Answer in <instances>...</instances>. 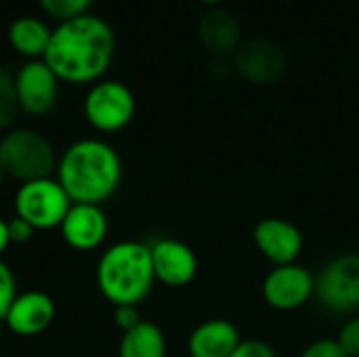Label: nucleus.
Listing matches in <instances>:
<instances>
[{
    "label": "nucleus",
    "instance_id": "f257e3e1",
    "mask_svg": "<svg viewBox=\"0 0 359 357\" xmlns=\"http://www.w3.org/2000/svg\"><path fill=\"white\" fill-rule=\"evenodd\" d=\"M116 53L111 25L93 13L57 21L42 61L67 84H95L103 80Z\"/></svg>",
    "mask_w": 359,
    "mask_h": 357
},
{
    "label": "nucleus",
    "instance_id": "f03ea898",
    "mask_svg": "<svg viewBox=\"0 0 359 357\" xmlns=\"http://www.w3.org/2000/svg\"><path fill=\"white\" fill-rule=\"evenodd\" d=\"M55 179L72 204L101 206L122 183V160L103 139H78L59 156Z\"/></svg>",
    "mask_w": 359,
    "mask_h": 357
},
{
    "label": "nucleus",
    "instance_id": "7ed1b4c3",
    "mask_svg": "<svg viewBox=\"0 0 359 357\" xmlns=\"http://www.w3.org/2000/svg\"><path fill=\"white\" fill-rule=\"evenodd\" d=\"M97 288L107 303L139 305L143 303L156 282L149 244L137 240H122L105 248L95 267Z\"/></svg>",
    "mask_w": 359,
    "mask_h": 357
},
{
    "label": "nucleus",
    "instance_id": "20e7f679",
    "mask_svg": "<svg viewBox=\"0 0 359 357\" xmlns=\"http://www.w3.org/2000/svg\"><path fill=\"white\" fill-rule=\"evenodd\" d=\"M57 151L48 137L29 126H13L0 137V168L6 179L21 183L53 177Z\"/></svg>",
    "mask_w": 359,
    "mask_h": 357
},
{
    "label": "nucleus",
    "instance_id": "39448f33",
    "mask_svg": "<svg viewBox=\"0 0 359 357\" xmlns=\"http://www.w3.org/2000/svg\"><path fill=\"white\" fill-rule=\"evenodd\" d=\"M15 215L27 221L36 231L59 229L72 200L55 177L21 183L13 198Z\"/></svg>",
    "mask_w": 359,
    "mask_h": 357
},
{
    "label": "nucleus",
    "instance_id": "423d86ee",
    "mask_svg": "<svg viewBox=\"0 0 359 357\" xmlns=\"http://www.w3.org/2000/svg\"><path fill=\"white\" fill-rule=\"evenodd\" d=\"M137 101L133 90L120 80H99L84 95L82 112L97 133H120L135 118Z\"/></svg>",
    "mask_w": 359,
    "mask_h": 357
},
{
    "label": "nucleus",
    "instance_id": "0eeeda50",
    "mask_svg": "<svg viewBox=\"0 0 359 357\" xmlns=\"http://www.w3.org/2000/svg\"><path fill=\"white\" fill-rule=\"evenodd\" d=\"M316 299L330 314H358L359 255H339L322 267L316 276Z\"/></svg>",
    "mask_w": 359,
    "mask_h": 357
},
{
    "label": "nucleus",
    "instance_id": "6e6552de",
    "mask_svg": "<svg viewBox=\"0 0 359 357\" xmlns=\"http://www.w3.org/2000/svg\"><path fill=\"white\" fill-rule=\"evenodd\" d=\"M59 78L42 59H27L15 72L19 109L27 116L48 114L59 97Z\"/></svg>",
    "mask_w": 359,
    "mask_h": 357
},
{
    "label": "nucleus",
    "instance_id": "1a4fd4ad",
    "mask_svg": "<svg viewBox=\"0 0 359 357\" xmlns=\"http://www.w3.org/2000/svg\"><path fill=\"white\" fill-rule=\"evenodd\" d=\"M263 299L276 311H294L316 297V276L299 265L273 267L263 280Z\"/></svg>",
    "mask_w": 359,
    "mask_h": 357
},
{
    "label": "nucleus",
    "instance_id": "9d476101",
    "mask_svg": "<svg viewBox=\"0 0 359 357\" xmlns=\"http://www.w3.org/2000/svg\"><path fill=\"white\" fill-rule=\"evenodd\" d=\"M252 240L261 255L273 265H292L303 252V234L301 229L286 219L267 217L255 225Z\"/></svg>",
    "mask_w": 359,
    "mask_h": 357
},
{
    "label": "nucleus",
    "instance_id": "9b49d317",
    "mask_svg": "<svg viewBox=\"0 0 359 357\" xmlns=\"http://www.w3.org/2000/svg\"><path fill=\"white\" fill-rule=\"evenodd\" d=\"M156 282L168 288H183L198 276V257L181 240L160 238L149 244Z\"/></svg>",
    "mask_w": 359,
    "mask_h": 357
},
{
    "label": "nucleus",
    "instance_id": "f8f14e48",
    "mask_svg": "<svg viewBox=\"0 0 359 357\" xmlns=\"http://www.w3.org/2000/svg\"><path fill=\"white\" fill-rule=\"evenodd\" d=\"M57 316V307L50 295L42 290L19 292L4 314V326L17 337H38L46 332Z\"/></svg>",
    "mask_w": 359,
    "mask_h": 357
},
{
    "label": "nucleus",
    "instance_id": "ddd939ff",
    "mask_svg": "<svg viewBox=\"0 0 359 357\" xmlns=\"http://www.w3.org/2000/svg\"><path fill=\"white\" fill-rule=\"evenodd\" d=\"M59 231L72 250L90 252L105 242L109 221L105 210L97 204H72Z\"/></svg>",
    "mask_w": 359,
    "mask_h": 357
},
{
    "label": "nucleus",
    "instance_id": "4468645a",
    "mask_svg": "<svg viewBox=\"0 0 359 357\" xmlns=\"http://www.w3.org/2000/svg\"><path fill=\"white\" fill-rule=\"evenodd\" d=\"M236 67L250 82H271L284 69V53L276 42L255 38L238 46Z\"/></svg>",
    "mask_w": 359,
    "mask_h": 357
},
{
    "label": "nucleus",
    "instance_id": "2eb2a0df",
    "mask_svg": "<svg viewBox=\"0 0 359 357\" xmlns=\"http://www.w3.org/2000/svg\"><path fill=\"white\" fill-rule=\"evenodd\" d=\"M242 341L244 339L233 322L215 318L198 324L191 330L187 339V351L189 357H229Z\"/></svg>",
    "mask_w": 359,
    "mask_h": 357
},
{
    "label": "nucleus",
    "instance_id": "dca6fc26",
    "mask_svg": "<svg viewBox=\"0 0 359 357\" xmlns=\"http://www.w3.org/2000/svg\"><path fill=\"white\" fill-rule=\"evenodd\" d=\"M53 27L34 15L15 17L6 27L8 46L25 59H42L50 42Z\"/></svg>",
    "mask_w": 359,
    "mask_h": 357
},
{
    "label": "nucleus",
    "instance_id": "f3484780",
    "mask_svg": "<svg viewBox=\"0 0 359 357\" xmlns=\"http://www.w3.org/2000/svg\"><path fill=\"white\" fill-rule=\"evenodd\" d=\"M200 38L217 55L238 50L240 46V23L225 8H210L200 19Z\"/></svg>",
    "mask_w": 359,
    "mask_h": 357
},
{
    "label": "nucleus",
    "instance_id": "a211bd4d",
    "mask_svg": "<svg viewBox=\"0 0 359 357\" xmlns=\"http://www.w3.org/2000/svg\"><path fill=\"white\" fill-rule=\"evenodd\" d=\"M118 357H166V337L154 322H139L124 332L118 345Z\"/></svg>",
    "mask_w": 359,
    "mask_h": 357
},
{
    "label": "nucleus",
    "instance_id": "6ab92c4d",
    "mask_svg": "<svg viewBox=\"0 0 359 357\" xmlns=\"http://www.w3.org/2000/svg\"><path fill=\"white\" fill-rule=\"evenodd\" d=\"M19 114L21 109L15 90V72L0 65V133L13 128Z\"/></svg>",
    "mask_w": 359,
    "mask_h": 357
},
{
    "label": "nucleus",
    "instance_id": "aec40b11",
    "mask_svg": "<svg viewBox=\"0 0 359 357\" xmlns=\"http://www.w3.org/2000/svg\"><path fill=\"white\" fill-rule=\"evenodd\" d=\"M38 4L48 17L57 21H65V19L88 13V6L93 4V0H38Z\"/></svg>",
    "mask_w": 359,
    "mask_h": 357
},
{
    "label": "nucleus",
    "instance_id": "412c9836",
    "mask_svg": "<svg viewBox=\"0 0 359 357\" xmlns=\"http://www.w3.org/2000/svg\"><path fill=\"white\" fill-rule=\"evenodd\" d=\"M17 280H15V274L13 269L0 259V318L4 320V314L8 311L11 303L15 301L17 297Z\"/></svg>",
    "mask_w": 359,
    "mask_h": 357
},
{
    "label": "nucleus",
    "instance_id": "4be33fe9",
    "mask_svg": "<svg viewBox=\"0 0 359 357\" xmlns=\"http://www.w3.org/2000/svg\"><path fill=\"white\" fill-rule=\"evenodd\" d=\"M339 345L345 349V353L349 357H359V316H353L351 320H347L337 337Z\"/></svg>",
    "mask_w": 359,
    "mask_h": 357
},
{
    "label": "nucleus",
    "instance_id": "5701e85b",
    "mask_svg": "<svg viewBox=\"0 0 359 357\" xmlns=\"http://www.w3.org/2000/svg\"><path fill=\"white\" fill-rule=\"evenodd\" d=\"M299 357H349L337 339H316L309 343Z\"/></svg>",
    "mask_w": 359,
    "mask_h": 357
},
{
    "label": "nucleus",
    "instance_id": "b1692460",
    "mask_svg": "<svg viewBox=\"0 0 359 357\" xmlns=\"http://www.w3.org/2000/svg\"><path fill=\"white\" fill-rule=\"evenodd\" d=\"M229 357H278L276 349L259 339H246L238 345V349Z\"/></svg>",
    "mask_w": 359,
    "mask_h": 357
},
{
    "label": "nucleus",
    "instance_id": "393cba45",
    "mask_svg": "<svg viewBox=\"0 0 359 357\" xmlns=\"http://www.w3.org/2000/svg\"><path fill=\"white\" fill-rule=\"evenodd\" d=\"M111 318H114L116 328L122 330V335L133 330L139 322H143V318H141V314H139V309L135 305H118V307H114Z\"/></svg>",
    "mask_w": 359,
    "mask_h": 357
},
{
    "label": "nucleus",
    "instance_id": "a878e982",
    "mask_svg": "<svg viewBox=\"0 0 359 357\" xmlns=\"http://www.w3.org/2000/svg\"><path fill=\"white\" fill-rule=\"evenodd\" d=\"M6 225H8V238H11V244H25L34 238L36 229L23 221L21 217H13V219H6Z\"/></svg>",
    "mask_w": 359,
    "mask_h": 357
},
{
    "label": "nucleus",
    "instance_id": "bb28decb",
    "mask_svg": "<svg viewBox=\"0 0 359 357\" xmlns=\"http://www.w3.org/2000/svg\"><path fill=\"white\" fill-rule=\"evenodd\" d=\"M11 246V238H8V225H6V219L0 217V257L4 255V250Z\"/></svg>",
    "mask_w": 359,
    "mask_h": 357
},
{
    "label": "nucleus",
    "instance_id": "cd10ccee",
    "mask_svg": "<svg viewBox=\"0 0 359 357\" xmlns=\"http://www.w3.org/2000/svg\"><path fill=\"white\" fill-rule=\"evenodd\" d=\"M6 181H8V179H6V175H4V170L0 168V189H2V185H4Z\"/></svg>",
    "mask_w": 359,
    "mask_h": 357
},
{
    "label": "nucleus",
    "instance_id": "c85d7f7f",
    "mask_svg": "<svg viewBox=\"0 0 359 357\" xmlns=\"http://www.w3.org/2000/svg\"><path fill=\"white\" fill-rule=\"evenodd\" d=\"M4 330H6V326H4V320L0 318V337L4 335Z\"/></svg>",
    "mask_w": 359,
    "mask_h": 357
},
{
    "label": "nucleus",
    "instance_id": "c756f323",
    "mask_svg": "<svg viewBox=\"0 0 359 357\" xmlns=\"http://www.w3.org/2000/svg\"><path fill=\"white\" fill-rule=\"evenodd\" d=\"M202 2H206V4H217V2H221V0H202Z\"/></svg>",
    "mask_w": 359,
    "mask_h": 357
}]
</instances>
